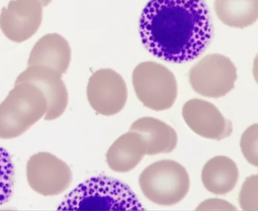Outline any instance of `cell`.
Here are the masks:
<instances>
[{
  "label": "cell",
  "mask_w": 258,
  "mask_h": 211,
  "mask_svg": "<svg viewBox=\"0 0 258 211\" xmlns=\"http://www.w3.org/2000/svg\"><path fill=\"white\" fill-rule=\"evenodd\" d=\"M139 31L152 55L176 64L199 58L214 37L205 0H150L140 16Z\"/></svg>",
  "instance_id": "obj_1"
},
{
  "label": "cell",
  "mask_w": 258,
  "mask_h": 211,
  "mask_svg": "<svg viewBox=\"0 0 258 211\" xmlns=\"http://www.w3.org/2000/svg\"><path fill=\"white\" fill-rule=\"evenodd\" d=\"M58 210H145L126 184L108 176H96L80 184L64 197Z\"/></svg>",
  "instance_id": "obj_2"
},
{
  "label": "cell",
  "mask_w": 258,
  "mask_h": 211,
  "mask_svg": "<svg viewBox=\"0 0 258 211\" xmlns=\"http://www.w3.org/2000/svg\"><path fill=\"white\" fill-rule=\"evenodd\" d=\"M139 184L149 200L159 206H170L188 194L190 179L183 166L172 160H162L143 170Z\"/></svg>",
  "instance_id": "obj_3"
},
{
  "label": "cell",
  "mask_w": 258,
  "mask_h": 211,
  "mask_svg": "<svg viewBox=\"0 0 258 211\" xmlns=\"http://www.w3.org/2000/svg\"><path fill=\"white\" fill-rule=\"evenodd\" d=\"M133 85L144 106L162 111L173 106L177 98V82L165 66L153 61L139 64L133 72Z\"/></svg>",
  "instance_id": "obj_4"
},
{
  "label": "cell",
  "mask_w": 258,
  "mask_h": 211,
  "mask_svg": "<svg viewBox=\"0 0 258 211\" xmlns=\"http://www.w3.org/2000/svg\"><path fill=\"white\" fill-rule=\"evenodd\" d=\"M188 80L191 88L198 94L218 99L226 96L235 87L236 67L228 57L211 54L193 65Z\"/></svg>",
  "instance_id": "obj_5"
},
{
  "label": "cell",
  "mask_w": 258,
  "mask_h": 211,
  "mask_svg": "<svg viewBox=\"0 0 258 211\" xmlns=\"http://www.w3.org/2000/svg\"><path fill=\"white\" fill-rule=\"evenodd\" d=\"M26 173L30 187L43 196L59 195L72 182L69 166L49 152L32 155L27 164Z\"/></svg>",
  "instance_id": "obj_6"
},
{
  "label": "cell",
  "mask_w": 258,
  "mask_h": 211,
  "mask_svg": "<svg viewBox=\"0 0 258 211\" xmlns=\"http://www.w3.org/2000/svg\"><path fill=\"white\" fill-rule=\"evenodd\" d=\"M93 109L104 116L120 112L127 100V87L121 76L112 69H100L93 74L87 89Z\"/></svg>",
  "instance_id": "obj_7"
},
{
  "label": "cell",
  "mask_w": 258,
  "mask_h": 211,
  "mask_svg": "<svg viewBox=\"0 0 258 211\" xmlns=\"http://www.w3.org/2000/svg\"><path fill=\"white\" fill-rule=\"evenodd\" d=\"M43 8L39 0H11L0 14V29L11 41L23 43L41 26Z\"/></svg>",
  "instance_id": "obj_8"
},
{
  "label": "cell",
  "mask_w": 258,
  "mask_h": 211,
  "mask_svg": "<svg viewBox=\"0 0 258 211\" xmlns=\"http://www.w3.org/2000/svg\"><path fill=\"white\" fill-rule=\"evenodd\" d=\"M61 75L45 66H28L16 81V84L28 82L34 84L46 98L48 109L46 120H53L62 115L69 104V93Z\"/></svg>",
  "instance_id": "obj_9"
},
{
  "label": "cell",
  "mask_w": 258,
  "mask_h": 211,
  "mask_svg": "<svg viewBox=\"0 0 258 211\" xmlns=\"http://www.w3.org/2000/svg\"><path fill=\"white\" fill-rule=\"evenodd\" d=\"M182 117L188 127L200 136L220 140L232 135V122L223 117L220 110L208 101L193 99L182 108Z\"/></svg>",
  "instance_id": "obj_10"
},
{
  "label": "cell",
  "mask_w": 258,
  "mask_h": 211,
  "mask_svg": "<svg viewBox=\"0 0 258 211\" xmlns=\"http://www.w3.org/2000/svg\"><path fill=\"white\" fill-rule=\"evenodd\" d=\"M16 116L31 127L44 117L48 109L46 98L34 84H16L5 100Z\"/></svg>",
  "instance_id": "obj_11"
},
{
  "label": "cell",
  "mask_w": 258,
  "mask_h": 211,
  "mask_svg": "<svg viewBox=\"0 0 258 211\" xmlns=\"http://www.w3.org/2000/svg\"><path fill=\"white\" fill-rule=\"evenodd\" d=\"M72 61V49L68 40L58 34H48L36 43L28 58V66L50 67L62 76Z\"/></svg>",
  "instance_id": "obj_12"
},
{
  "label": "cell",
  "mask_w": 258,
  "mask_h": 211,
  "mask_svg": "<svg viewBox=\"0 0 258 211\" xmlns=\"http://www.w3.org/2000/svg\"><path fill=\"white\" fill-rule=\"evenodd\" d=\"M146 155V146L137 132L130 131L119 137L106 154L108 167L117 173L134 170Z\"/></svg>",
  "instance_id": "obj_13"
},
{
  "label": "cell",
  "mask_w": 258,
  "mask_h": 211,
  "mask_svg": "<svg viewBox=\"0 0 258 211\" xmlns=\"http://www.w3.org/2000/svg\"><path fill=\"white\" fill-rule=\"evenodd\" d=\"M130 131L140 133L146 146V155L168 154L177 146L176 131L167 123L154 117H142L131 125Z\"/></svg>",
  "instance_id": "obj_14"
},
{
  "label": "cell",
  "mask_w": 258,
  "mask_h": 211,
  "mask_svg": "<svg viewBox=\"0 0 258 211\" xmlns=\"http://www.w3.org/2000/svg\"><path fill=\"white\" fill-rule=\"evenodd\" d=\"M239 172L236 164L226 156L211 158L204 166L202 180L204 186L216 195H225L236 186Z\"/></svg>",
  "instance_id": "obj_15"
},
{
  "label": "cell",
  "mask_w": 258,
  "mask_h": 211,
  "mask_svg": "<svg viewBox=\"0 0 258 211\" xmlns=\"http://www.w3.org/2000/svg\"><path fill=\"white\" fill-rule=\"evenodd\" d=\"M217 17L231 28H245L258 18V0H215Z\"/></svg>",
  "instance_id": "obj_16"
},
{
  "label": "cell",
  "mask_w": 258,
  "mask_h": 211,
  "mask_svg": "<svg viewBox=\"0 0 258 211\" xmlns=\"http://www.w3.org/2000/svg\"><path fill=\"white\" fill-rule=\"evenodd\" d=\"M15 168L10 153L0 146V206L5 204L13 195Z\"/></svg>",
  "instance_id": "obj_17"
},
{
  "label": "cell",
  "mask_w": 258,
  "mask_h": 211,
  "mask_svg": "<svg viewBox=\"0 0 258 211\" xmlns=\"http://www.w3.org/2000/svg\"><path fill=\"white\" fill-rule=\"evenodd\" d=\"M29 128L15 114L5 101L0 104V138H17Z\"/></svg>",
  "instance_id": "obj_18"
},
{
  "label": "cell",
  "mask_w": 258,
  "mask_h": 211,
  "mask_svg": "<svg viewBox=\"0 0 258 211\" xmlns=\"http://www.w3.org/2000/svg\"><path fill=\"white\" fill-rule=\"evenodd\" d=\"M258 125L249 126L241 138V152L247 162L254 167L258 166Z\"/></svg>",
  "instance_id": "obj_19"
},
{
  "label": "cell",
  "mask_w": 258,
  "mask_h": 211,
  "mask_svg": "<svg viewBox=\"0 0 258 211\" xmlns=\"http://www.w3.org/2000/svg\"><path fill=\"white\" fill-rule=\"evenodd\" d=\"M257 175L249 176L244 181L239 194V203L243 210H258Z\"/></svg>",
  "instance_id": "obj_20"
},
{
  "label": "cell",
  "mask_w": 258,
  "mask_h": 211,
  "mask_svg": "<svg viewBox=\"0 0 258 211\" xmlns=\"http://www.w3.org/2000/svg\"><path fill=\"white\" fill-rule=\"evenodd\" d=\"M196 209L203 210V209H228V210H236V208L234 207L231 203L220 200V199H209L206 201L203 202L199 205Z\"/></svg>",
  "instance_id": "obj_21"
},
{
  "label": "cell",
  "mask_w": 258,
  "mask_h": 211,
  "mask_svg": "<svg viewBox=\"0 0 258 211\" xmlns=\"http://www.w3.org/2000/svg\"><path fill=\"white\" fill-rule=\"evenodd\" d=\"M39 1L41 3L43 7H48L51 3H52V0H39Z\"/></svg>",
  "instance_id": "obj_22"
}]
</instances>
